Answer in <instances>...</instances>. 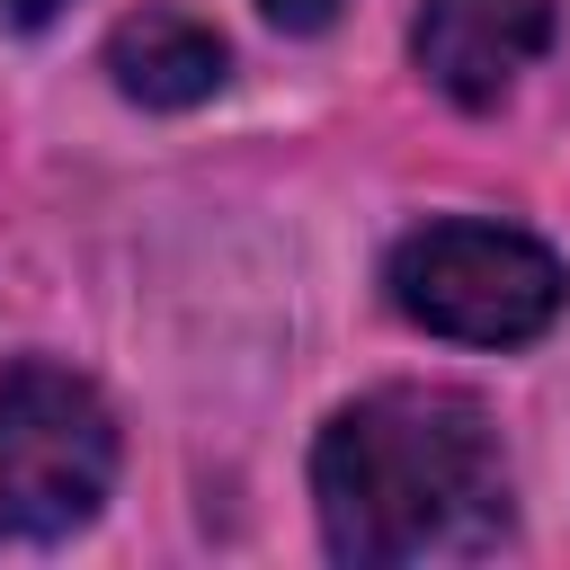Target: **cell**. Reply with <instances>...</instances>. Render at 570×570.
Here are the masks:
<instances>
[{
    "instance_id": "6da1fadb",
    "label": "cell",
    "mask_w": 570,
    "mask_h": 570,
    "mask_svg": "<svg viewBox=\"0 0 570 570\" xmlns=\"http://www.w3.org/2000/svg\"><path fill=\"white\" fill-rule=\"evenodd\" d=\"M321 543L338 561L392 570L436 552H490L508 534V463L481 401L436 383H392L347 401L312 445Z\"/></svg>"
},
{
    "instance_id": "7a4b0ae2",
    "label": "cell",
    "mask_w": 570,
    "mask_h": 570,
    "mask_svg": "<svg viewBox=\"0 0 570 570\" xmlns=\"http://www.w3.org/2000/svg\"><path fill=\"white\" fill-rule=\"evenodd\" d=\"M392 303L463 347H525L570 303V276L543 240L508 223H428L392 249Z\"/></svg>"
},
{
    "instance_id": "3957f363",
    "label": "cell",
    "mask_w": 570,
    "mask_h": 570,
    "mask_svg": "<svg viewBox=\"0 0 570 570\" xmlns=\"http://www.w3.org/2000/svg\"><path fill=\"white\" fill-rule=\"evenodd\" d=\"M116 481V419L62 365H18L0 383V543H53L98 517Z\"/></svg>"
},
{
    "instance_id": "277c9868",
    "label": "cell",
    "mask_w": 570,
    "mask_h": 570,
    "mask_svg": "<svg viewBox=\"0 0 570 570\" xmlns=\"http://www.w3.org/2000/svg\"><path fill=\"white\" fill-rule=\"evenodd\" d=\"M543 45H552V0H428L410 27L428 89H445L454 107H499Z\"/></svg>"
},
{
    "instance_id": "5b68a950",
    "label": "cell",
    "mask_w": 570,
    "mask_h": 570,
    "mask_svg": "<svg viewBox=\"0 0 570 570\" xmlns=\"http://www.w3.org/2000/svg\"><path fill=\"white\" fill-rule=\"evenodd\" d=\"M107 71H116V89L142 98V107H196V98L223 89L232 53H223V36H214L205 18H187V9H134V18L107 36Z\"/></svg>"
},
{
    "instance_id": "8992f818",
    "label": "cell",
    "mask_w": 570,
    "mask_h": 570,
    "mask_svg": "<svg viewBox=\"0 0 570 570\" xmlns=\"http://www.w3.org/2000/svg\"><path fill=\"white\" fill-rule=\"evenodd\" d=\"M338 18V0H267V27H285V36H321Z\"/></svg>"
},
{
    "instance_id": "52a82bcc",
    "label": "cell",
    "mask_w": 570,
    "mask_h": 570,
    "mask_svg": "<svg viewBox=\"0 0 570 570\" xmlns=\"http://www.w3.org/2000/svg\"><path fill=\"white\" fill-rule=\"evenodd\" d=\"M53 9H62V0H0V18H9V27H45Z\"/></svg>"
}]
</instances>
